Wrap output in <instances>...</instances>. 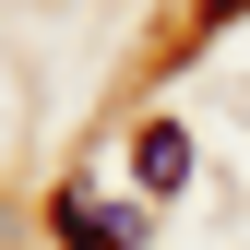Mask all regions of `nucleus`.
<instances>
[{
    "label": "nucleus",
    "mask_w": 250,
    "mask_h": 250,
    "mask_svg": "<svg viewBox=\"0 0 250 250\" xmlns=\"http://www.w3.org/2000/svg\"><path fill=\"white\" fill-rule=\"evenodd\" d=\"M143 227L131 214H107V203H83V191H60V250H131Z\"/></svg>",
    "instance_id": "obj_1"
},
{
    "label": "nucleus",
    "mask_w": 250,
    "mask_h": 250,
    "mask_svg": "<svg viewBox=\"0 0 250 250\" xmlns=\"http://www.w3.org/2000/svg\"><path fill=\"white\" fill-rule=\"evenodd\" d=\"M131 179H143V191H179V179H191V131H167V119H155V131L131 143Z\"/></svg>",
    "instance_id": "obj_2"
},
{
    "label": "nucleus",
    "mask_w": 250,
    "mask_h": 250,
    "mask_svg": "<svg viewBox=\"0 0 250 250\" xmlns=\"http://www.w3.org/2000/svg\"><path fill=\"white\" fill-rule=\"evenodd\" d=\"M238 12H250V0H203V36H214V24H238Z\"/></svg>",
    "instance_id": "obj_3"
}]
</instances>
